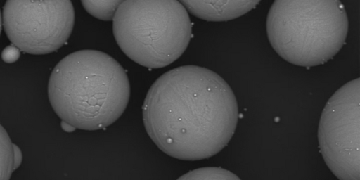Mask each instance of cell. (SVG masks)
<instances>
[{"mask_svg":"<svg viewBox=\"0 0 360 180\" xmlns=\"http://www.w3.org/2000/svg\"><path fill=\"white\" fill-rule=\"evenodd\" d=\"M360 80L337 90L321 115L318 139L324 161L341 180H359Z\"/></svg>","mask_w":360,"mask_h":180,"instance_id":"5b68a950","label":"cell"},{"mask_svg":"<svg viewBox=\"0 0 360 180\" xmlns=\"http://www.w3.org/2000/svg\"><path fill=\"white\" fill-rule=\"evenodd\" d=\"M1 24H2V21H1V12H0V33H1Z\"/></svg>","mask_w":360,"mask_h":180,"instance_id":"5bb4252c","label":"cell"},{"mask_svg":"<svg viewBox=\"0 0 360 180\" xmlns=\"http://www.w3.org/2000/svg\"><path fill=\"white\" fill-rule=\"evenodd\" d=\"M195 17L214 22L237 18L252 9L259 1H180Z\"/></svg>","mask_w":360,"mask_h":180,"instance_id":"52a82bcc","label":"cell"},{"mask_svg":"<svg viewBox=\"0 0 360 180\" xmlns=\"http://www.w3.org/2000/svg\"><path fill=\"white\" fill-rule=\"evenodd\" d=\"M61 127L64 131H65L67 132H71L76 129L75 127H74L71 124H70L64 121L61 122Z\"/></svg>","mask_w":360,"mask_h":180,"instance_id":"4fadbf2b","label":"cell"},{"mask_svg":"<svg viewBox=\"0 0 360 180\" xmlns=\"http://www.w3.org/2000/svg\"><path fill=\"white\" fill-rule=\"evenodd\" d=\"M122 1H82L84 9L93 17L105 21L113 20L117 8Z\"/></svg>","mask_w":360,"mask_h":180,"instance_id":"9c48e42d","label":"cell"},{"mask_svg":"<svg viewBox=\"0 0 360 180\" xmlns=\"http://www.w3.org/2000/svg\"><path fill=\"white\" fill-rule=\"evenodd\" d=\"M348 18L339 1H275L266 18L269 41L284 60L312 67L326 63L342 47Z\"/></svg>","mask_w":360,"mask_h":180,"instance_id":"3957f363","label":"cell"},{"mask_svg":"<svg viewBox=\"0 0 360 180\" xmlns=\"http://www.w3.org/2000/svg\"><path fill=\"white\" fill-rule=\"evenodd\" d=\"M142 114L146 132L163 153L199 160L228 144L238 109L232 89L218 74L184 65L166 72L152 84Z\"/></svg>","mask_w":360,"mask_h":180,"instance_id":"6da1fadb","label":"cell"},{"mask_svg":"<svg viewBox=\"0 0 360 180\" xmlns=\"http://www.w3.org/2000/svg\"><path fill=\"white\" fill-rule=\"evenodd\" d=\"M3 25L7 37L19 50L46 54L68 39L75 22L70 1H7Z\"/></svg>","mask_w":360,"mask_h":180,"instance_id":"8992f818","label":"cell"},{"mask_svg":"<svg viewBox=\"0 0 360 180\" xmlns=\"http://www.w3.org/2000/svg\"><path fill=\"white\" fill-rule=\"evenodd\" d=\"M50 103L62 120L76 129L95 131L122 115L130 85L122 66L110 55L80 50L63 58L49 78Z\"/></svg>","mask_w":360,"mask_h":180,"instance_id":"7a4b0ae2","label":"cell"},{"mask_svg":"<svg viewBox=\"0 0 360 180\" xmlns=\"http://www.w3.org/2000/svg\"><path fill=\"white\" fill-rule=\"evenodd\" d=\"M179 180H240V178L229 170L221 167H207L198 168L182 175Z\"/></svg>","mask_w":360,"mask_h":180,"instance_id":"30bf717a","label":"cell"},{"mask_svg":"<svg viewBox=\"0 0 360 180\" xmlns=\"http://www.w3.org/2000/svg\"><path fill=\"white\" fill-rule=\"evenodd\" d=\"M20 56V50L14 45L6 47L1 53V58L6 63H11L16 61Z\"/></svg>","mask_w":360,"mask_h":180,"instance_id":"8fae6325","label":"cell"},{"mask_svg":"<svg viewBox=\"0 0 360 180\" xmlns=\"http://www.w3.org/2000/svg\"><path fill=\"white\" fill-rule=\"evenodd\" d=\"M15 169L13 144L0 124V179H8Z\"/></svg>","mask_w":360,"mask_h":180,"instance_id":"ba28073f","label":"cell"},{"mask_svg":"<svg viewBox=\"0 0 360 180\" xmlns=\"http://www.w3.org/2000/svg\"><path fill=\"white\" fill-rule=\"evenodd\" d=\"M13 148H14V165L15 169L18 168L22 160V153L20 150V148L13 144Z\"/></svg>","mask_w":360,"mask_h":180,"instance_id":"7c38bea8","label":"cell"},{"mask_svg":"<svg viewBox=\"0 0 360 180\" xmlns=\"http://www.w3.org/2000/svg\"><path fill=\"white\" fill-rule=\"evenodd\" d=\"M112 30L123 53L148 68H160L177 60L192 35L188 11L179 1H122Z\"/></svg>","mask_w":360,"mask_h":180,"instance_id":"277c9868","label":"cell"}]
</instances>
